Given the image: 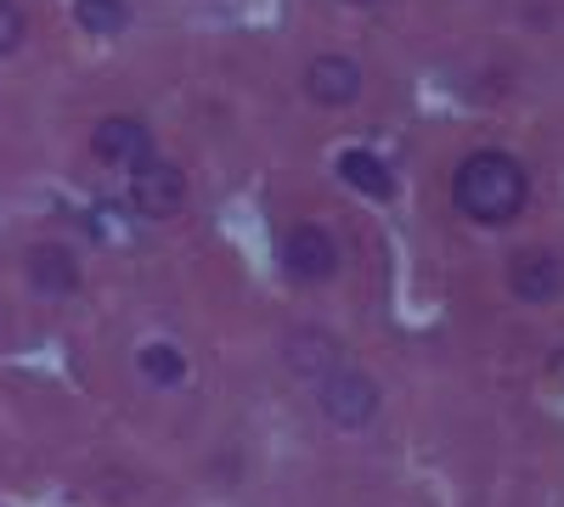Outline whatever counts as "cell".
Wrapping results in <instances>:
<instances>
[{
    "mask_svg": "<svg viewBox=\"0 0 564 507\" xmlns=\"http://www.w3.org/2000/svg\"><path fill=\"white\" fill-rule=\"evenodd\" d=\"M508 288L520 294L525 305H547V299H558V294H564V260L547 254V249L520 254V260H513V271H508Z\"/></svg>",
    "mask_w": 564,
    "mask_h": 507,
    "instance_id": "obj_7",
    "label": "cell"
},
{
    "mask_svg": "<svg viewBox=\"0 0 564 507\" xmlns=\"http://www.w3.org/2000/svg\"><path fill=\"white\" fill-rule=\"evenodd\" d=\"M74 18L85 34H119L130 23V7L124 0H74Z\"/></svg>",
    "mask_w": 564,
    "mask_h": 507,
    "instance_id": "obj_11",
    "label": "cell"
},
{
    "mask_svg": "<svg viewBox=\"0 0 564 507\" xmlns=\"http://www.w3.org/2000/svg\"><path fill=\"white\" fill-rule=\"evenodd\" d=\"M90 147H97V158L102 164H124V169H135V164H148L153 158V130L141 124V119H102L97 124V135H90Z\"/></svg>",
    "mask_w": 564,
    "mask_h": 507,
    "instance_id": "obj_6",
    "label": "cell"
},
{
    "mask_svg": "<svg viewBox=\"0 0 564 507\" xmlns=\"http://www.w3.org/2000/svg\"><path fill=\"white\" fill-rule=\"evenodd\" d=\"M23 34H29V23H23V12L12 7V0H0V57H12L18 45H23Z\"/></svg>",
    "mask_w": 564,
    "mask_h": 507,
    "instance_id": "obj_12",
    "label": "cell"
},
{
    "mask_svg": "<svg viewBox=\"0 0 564 507\" xmlns=\"http://www.w3.org/2000/svg\"><path fill=\"white\" fill-rule=\"evenodd\" d=\"M29 276H34V288H40V294H74V288H79L74 254L57 249V243H45V249L29 254Z\"/></svg>",
    "mask_w": 564,
    "mask_h": 507,
    "instance_id": "obj_8",
    "label": "cell"
},
{
    "mask_svg": "<svg viewBox=\"0 0 564 507\" xmlns=\"http://www.w3.org/2000/svg\"><path fill=\"white\" fill-rule=\"evenodd\" d=\"M305 90H311V102H322V108H350L361 97V63L327 52V57H316L305 68Z\"/></svg>",
    "mask_w": 564,
    "mask_h": 507,
    "instance_id": "obj_5",
    "label": "cell"
},
{
    "mask_svg": "<svg viewBox=\"0 0 564 507\" xmlns=\"http://www.w3.org/2000/svg\"><path fill=\"white\" fill-rule=\"evenodd\" d=\"M141 378L159 384V389H175L186 378V355L175 344H148V350H141Z\"/></svg>",
    "mask_w": 564,
    "mask_h": 507,
    "instance_id": "obj_10",
    "label": "cell"
},
{
    "mask_svg": "<svg viewBox=\"0 0 564 507\" xmlns=\"http://www.w3.org/2000/svg\"><path fill=\"white\" fill-rule=\"evenodd\" d=\"M525 198H531L525 164L508 158V153H497V147L468 153V158L457 164V175H452V203H457V214L480 220V225H508L513 214L525 209Z\"/></svg>",
    "mask_w": 564,
    "mask_h": 507,
    "instance_id": "obj_1",
    "label": "cell"
},
{
    "mask_svg": "<svg viewBox=\"0 0 564 507\" xmlns=\"http://www.w3.org/2000/svg\"><path fill=\"white\" fill-rule=\"evenodd\" d=\"M130 203L148 214V220H164L186 203V175L170 164V158H148V164H135L130 175Z\"/></svg>",
    "mask_w": 564,
    "mask_h": 507,
    "instance_id": "obj_3",
    "label": "cell"
},
{
    "mask_svg": "<svg viewBox=\"0 0 564 507\" xmlns=\"http://www.w3.org/2000/svg\"><path fill=\"white\" fill-rule=\"evenodd\" d=\"M350 7H372V0H350Z\"/></svg>",
    "mask_w": 564,
    "mask_h": 507,
    "instance_id": "obj_13",
    "label": "cell"
},
{
    "mask_svg": "<svg viewBox=\"0 0 564 507\" xmlns=\"http://www.w3.org/2000/svg\"><path fill=\"white\" fill-rule=\"evenodd\" d=\"M316 395H322V418L339 423V429H361L379 418V384H372L367 373H356V366H334L327 378H316Z\"/></svg>",
    "mask_w": 564,
    "mask_h": 507,
    "instance_id": "obj_2",
    "label": "cell"
},
{
    "mask_svg": "<svg viewBox=\"0 0 564 507\" xmlns=\"http://www.w3.org/2000/svg\"><path fill=\"white\" fill-rule=\"evenodd\" d=\"M339 175L350 180L356 192H367V198H390V169H384V158H372V153H361V147H350V153H339Z\"/></svg>",
    "mask_w": 564,
    "mask_h": 507,
    "instance_id": "obj_9",
    "label": "cell"
},
{
    "mask_svg": "<svg viewBox=\"0 0 564 507\" xmlns=\"http://www.w3.org/2000/svg\"><path fill=\"white\" fill-rule=\"evenodd\" d=\"M282 265H289L294 283H327L339 271V243L322 225H294L289 243H282Z\"/></svg>",
    "mask_w": 564,
    "mask_h": 507,
    "instance_id": "obj_4",
    "label": "cell"
}]
</instances>
